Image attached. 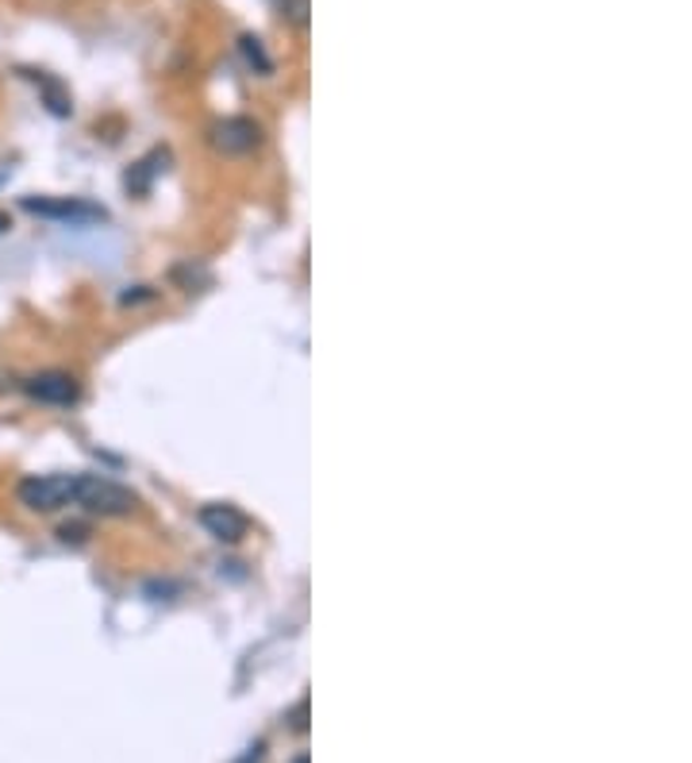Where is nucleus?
Here are the masks:
<instances>
[{"mask_svg":"<svg viewBox=\"0 0 692 763\" xmlns=\"http://www.w3.org/2000/svg\"><path fill=\"white\" fill-rule=\"evenodd\" d=\"M9 228H12V217H9V212H0V235L9 232Z\"/></svg>","mask_w":692,"mask_h":763,"instance_id":"9b49d317","label":"nucleus"},{"mask_svg":"<svg viewBox=\"0 0 692 763\" xmlns=\"http://www.w3.org/2000/svg\"><path fill=\"white\" fill-rule=\"evenodd\" d=\"M20 205L32 217L58 220V224H104L108 220V212L85 197H24Z\"/></svg>","mask_w":692,"mask_h":763,"instance_id":"7ed1b4c3","label":"nucleus"},{"mask_svg":"<svg viewBox=\"0 0 692 763\" xmlns=\"http://www.w3.org/2000/svg\"><path fill=\"white\" fill-rule=\"evenodd\" d=\"M304 717H308V702H301V706L293 709V729H296V732L308 729V721H304Z\"/></svg>","mask_w":692,"mask_h":763,"instance_id":"9d476101","label":"nucleus"},{"mask_svg":"<svg viewBox=\"0 0 692 763\" xmlns=\"http://www.w3.org/2000/svg\"><path fill=\"white\" fill-rule=\"evenodd\" d=\"M208 143L227 159H239V154H250L262 143V128L250 116H227V120H215L208 128Z\"/></svg>","mask_w":692,"mask_h":763,"instance_id":"20e7f679","label":"nucleus"},{"mask_svg":"<svg viewBox=\"0 0 692 763\" xmlns=\"http://www.w3.org/2000/svg\"><path fill=\"white\" fill-rule=\"evenodd\" d=\"M73 478L78 474H27L16 486V498L32 513H58L73 506Z\"/></svg>","mask_w":692,"mask_h":763,"instance_id":"f03ea898","label":"nucleus"},{"mask_svg":"<svg viewBox=\"0 0 692 763\" xmlns=\"http://www.w3.org/2000/svg\"><path fill=\"white\" fill-rule=\"evenodd\" d=\"M289 763H308V755L301 752V755H296V760H289Z\"/></svg>","mask_w":692,"mask_h":763,"instance_id":"f8f14e48","label":"nucleus"},{"mask_svg":"<svg viewBox=\"0 0 692 763\" xmlns=\"http://www.w3.org/2000/svg\"><path fill=\"white\" fill-rule=\"evenodd\" d=\"M27 397H35L39 405H58V409H70L81 402V382L70 370H43L24 382Z\"/></svg>","mask_w":692,"mask_h":763,"instance_id":"39448f33","label":"nucleus"},{"mask_svg":"<svg viewBox=\"0 0 692 763\" xmlns=\"http://www.w3.org/2000/svg\"><path fill=\"white\" fill-rule=\"evenodd\" d=\"M73 506L89 509V513H101V517H128L131 509L139 506V498L128 486L101 478V474H78V478H73Z\"/></svg>","mask_w":692,"mask_h":763,"instance_id":"f257e3e1","label":"nucleus"},{"mask_svg":"<svg viewBox=\"0 0 692 763\" xmlns=\"http://www.w3.org/2000/svg\"><path fill=\"white\" fill-rule=\"evenodd\" d=\"M197 521L204 524L208 536H215L220 544H239L243 536H247L250 521L243 509H235L231 501H212V506H204L197 513Z\"/></svg>","mask_w":692,"mask_h":763,"instance_id":"423d86ee","label":"nucleus"},{"mask_svg":"<svg viewBox=\"0 0 692 763\" xmlns=\"http://www.w3.org/2000/svg\"><path fill=\"white\" fill-rule=\"evenodd\" d=\"M278 9H281V16H285L293 27L308 24V0H278Z\"/></svg>","mask_w":692,"mask_h":763,"instance_id":"6e6552de","label":"nucleus"},{"mask_svg":"<svg viewBox=\"0 0 692 763\" xmlns=\"http://www.w3.org/2000/svg\"><path fill=\"white\" fill-rule=\"evenodd\" d=\"M239 50H243V58H247V66H250L255 73H273V58L266 55L262 39H255V35H243V39H239Z\"/></svg>","mask_w":692,"mask_h":763,"instance_id":"0eeeda50","label":"nucleus"},{"mask_svg":"<svg viewBox=\"0 0 692 763\" xmlns=\"http://www.w3.org/2000/svg\"><path fill=\"white\" fill-rule=\"evenodd\" d=\"M85 524H62V529H58V536H62V544H81V540H85Z\"/></svg>","mask_w":692,"mask_h":763,"instance_id":"1a4fd4ad","label":"nucleus"}]
</instances>
